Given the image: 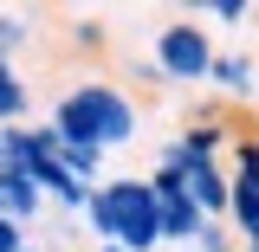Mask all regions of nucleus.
Here are the masks:
<instances>
[{"label": "nucleus", "mask_w": 259, "mask_h": 252, "mask_svg": "<svg viewBox=\"0 0 259 252\" xmlns=\"http://www.w3.org/2000/svg\"><path fill=\"white\" fill-rule=\"evenodd\" d=\"M52 136H59L65 149H97V156H117L136 142V129H143V110L130 104V91L117 84H104V78H78L71 91H59L52 104Z\"/></svg>", "instance_id": "1"}, {"label": "nucleus", "mask_w": 259, "mask_h": 252, "mask_svg": "<svg viewBox=\"0 0 259 252\" xmlns=\"http://www.w3.org/2000/svg\"><path fill=\"white\" fill-rule=\"evenodd\" d=\"M227 220L240 226V239H259V162L233 156V175H227Z\"/></svg>", "instance_id": "4"}, {"label": "nucleus", "mask_w": 259, "mask_h": 252, "mask_svg": "<svg viewBox=\"0 0 259 252\" xmlns=\"http://www.w3.org/2000/svg\"><path fill=\"white\" fill-rule=\"evenodd\" d=\"M84 226H91L104 246H117V252H162L156 194H149V181H136V175L97 181L91 200H84Z\"/></svg>", "instance_id": "2"}, {"label": "nucleus", "mask_w": 259, "mask_h": 252, "mask_svg": "<svg viewBox=\"0 0 259 252\" xmlns=\"http://www.w3.org/2000/svg\"><path fill=\"white\" fill-rule=\"evenodd\" d=\"M214 32L201 26V20H168V26L156 32V78L162 84H201L207 71H214Z\"/></svg>", "instance_id": "3"}, {"label": "nucleus", "mask_w": 259, "mask_h": 252, "mask_svg": "<svg viewBox=\"0 0 259 252\" xmlns=\"http://www.w3.org/2000/svg\"><path fill=\"white\" fill-rule=\"evenodd\" d=\"M26 246V226H13V220H0V252H20Z\"/></svg>", "instance_id": "11"}, {"label": "nucleus", "mask_w": 259, "mask_h": 252, "mask_svg": "<svg viewBox=\"0 0 259 252\" xmlns=\"http://www.w3.org/2000/svg\"><path fill=\"white\" fill-rule=\"evenodd\" d=\"M207 78L221 84V97H227V104H233V97H253V84H259L253 59H240V52H233V59H214V71H207Z\"/></svg>", "instance_id": "7"}, {"label": "nucleus", "mask_w": 259, "mask_h": 252, "mask_svg": "<svg viewBox=\"0 0 259 252\" xmlns=\"http://www.w3.org/2000/svg\"><path fill=\"white\" fill-rule=\"evenodd\" d=\"M194 20H221V26H246V20H253V7H246V0H207V7H201Z\"/></svg>", "instance_id": "9"}, {"label": "nucleus", "mask_w": 259, "mask_h": 252, "mask_svg": "<svg viewBox=\"0 0 259 252\" xmlns=\"http://www.w3.org/2000/svg\"><path fill=\"white\" fill-rule=\"evenodd\" d=\"M39 207H46V194L32 188L20 168H0V220H13V226H32L39 220Z\"/></svg>", "instance_id": "5"}, {"label": "nucleus", "mask_w": 259, "mask_h": 252, "mask_svg": "<svg viewBox=\"0 0 259 252\" xmlns=\"http://www.w3.org/2000/svg\"><path fill=\"white\" fill-rule=\"evenodd\" d=\"M26 110H32V91H26V78H20V65L0 59V129H20Z\"/></svg>", "instance_id": "6"}, {"label": "nucleus", "mask_w": 259, "mask_h": 252, "mask_svg": "<svg viewBox=\"0 0 259 252\" xmlns=\"http://www.w3.org/2000/svg\"><path fill=\"white\" fill-rule=\"evenodd\" d=\"M246 252H259V239H246Z\"/></svg>", "instance_id": "13"}, {"label": "nucleus", "mask_w": 259, "mask_h": 252, "mask_svg": "<svg viewBox=\"0 0 259 252\" xmlns=\"http://www.w3.org/2000/svg\"><path fill=\"white\" fill-rule=\"evenodd\" d=\"M0 168H7V129H0Z\"/></svg>", "instance_id": "12"}, {"label": "nucleus", "mask_w": 259, "mask_h": 252, "mask_svg": "<svg viewBox=\"0 0 259 252\" xmlns=\"http://www.w3.org/2000/svg\"><path fill=\"white\" fill-rule=\"evenodd\" d=\"M162 252H182V246H162Z\"/></svg>", "instance_id": "15"}, {"label": "nucleus", "mask_w": 259, "mask_h": 252, "mask_svg": "<svg viewBox=\"0 0 259 252\" xmlns=\"http://www.w3.org/2000/svg\"><path fill=\"white\" fill-rule=\"evenodd\" d=\"M32 39V20H20V13H0V59L13 65V52Z\"/></svg>", "instance_id": "8"}, {"label": "nucleus", "mask_w": 259, "mask_h": 252, "mask_svg": "<svg viewBox=\"0 0 259 252\" xmlns=\"http://www.w3.org/2000/svg\"><path fill=\"white\" fill-rule=\"evenodd\" d=\"M188 252H227V226H221V220H207V226H201V239H194Z\"/></svg>", "instance_id": "10"}, {"label": "nucleus", "mask_w": 259, "mask_h": 252, "mask_svg": "<svg viewBox=\"0 0 259 252\" xmlns=\"http://www.w3.org/2000/svg\"><path fill=\"white\" fill-rule=\"evenodd\" d=\"M97 252H117V246H97Z\"/></svg>", "instance_id": "16"}, {"label": "nucleus", "mask_w": 259, "mask_h": 252, "mask_svg": "<svg viewBox=\"0 0 259 252\" xmlns=\"http://www.w3.org/2000/svg\"><path fill=\"white\" fill-rule=\"evenodd\" d=\"M20 252H46V246H20Z\"/></svg>", "instance_id": "14"}]
</instances>
